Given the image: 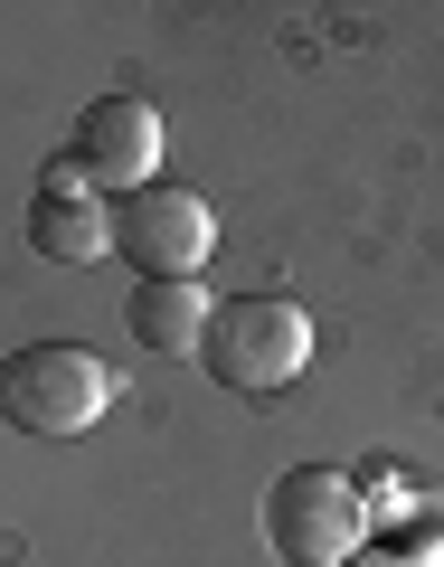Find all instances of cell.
<instances>
[{"mask_svg":"<svg viewBox=\"0 0 444 567\" xmlns=\"http://www.w3.org/2000/svg\"><path fill=\"white\" fill-rule=\"evenodd\" d=\"M350 567H397V558H388V548H360V558H350Z\"/></svg>","mask_w":444,"mask_h":567,"instance_id":"obj_8","label":"cell"},{"mask_svg":"<svg viewBox=\"0 0 444 567\" xmlns=\"http://www.w3.org/2000/svg\"><path fill=\"white\" fill-rule=\"evenodd\" d=\"M369 539V502L350 473L331 464H293L265 483V548H275L283 567H350Z\"/></svg>","mask_w":444,"mask_h":567,"instance_id":"obj_2","label":"cell"},{"mask_svg":"<svg viewBox=\"0 0 444 567\" xmlns=\"http://www.w3.org/2000/svg\"><path fill=\"white\" fill-rule=\"evenodd\" d=\"M104 398H114V379L76 341H29V350L0 360V416L20 435H85L104 416Z\"/></svg>","mask_w":444,"mask_h":567,"instance_id":"obj_3","label":"cell"},{"mask_svg":"<svg viewBox=\"0 0 444 567\" xmlns=\"http://www.w3.org/2000/svg\"><path fill=\"white\" fill-rule=\"evenodd\" d=\"M66 181H95V189H142L152 181V162H162V114H152V104L142 95H95L76 114V133H66Z\"/></svg>","mask_w":444,"mask_h":567,"instance_id":"obj_5","label":"cell"},{"mask_svg":"<svg viewBox=\"0 0 444 567\" xmlns=\"http://www.w3.org/2000/svg\"><path fill=\"white\" fill-rule=\"evenodd\" d=\"M199 360H208V379L237 388V398H275V388L303 379L312 322H303V303H283V293H237V303L208 312Z\"/></svg>","mask_w":444,"mask_h":567,"instance_id":"obj_1","label":"cell"},{"mask_svg":"<svg viewBox=\"0 0 444 567\" xmlns=\"http://www.w3.org/2000/svg\"><path fill=\"white\" fill-rule=\"evenodd\" d=\"M104 218H114V256H133V284H189L208 265V246H218L208 199H199V189H180V181L123 189Z\"/></svg>","mask_w":444,"mask_h":567,"instance_id":"obj_4","label":"cell"},{"mask_svg":"<svg viewBox=\"0 0 444 567\" xmlns=\"http://www.w3.org/2000/svg\"><path fill=\"white\" fill-rule=\"evenodd\" d=\"M29 246H39L48 265H85V256H114V218H104V208L85 199L76 181H58V171H48V189L29 199Z\"/></svg>","mask_w":444,"mask_h":567,"instance_id":"obj_6","label":"cell"},{"mask_svg":"<svg viewBox=\"0 0 444 567\" xmlns=\"http://www.w3.org/2000/svg\"><path fill=\"white\" fill-rule=\"evenodd\" d=\"M208 293L199 284H133V303H123V331H133L152 360H199V341H208Z\"/></svg>","mask_w":444,"mask_h":567,"instance_id":"obj_7","label":"cell"}]
</instances>
